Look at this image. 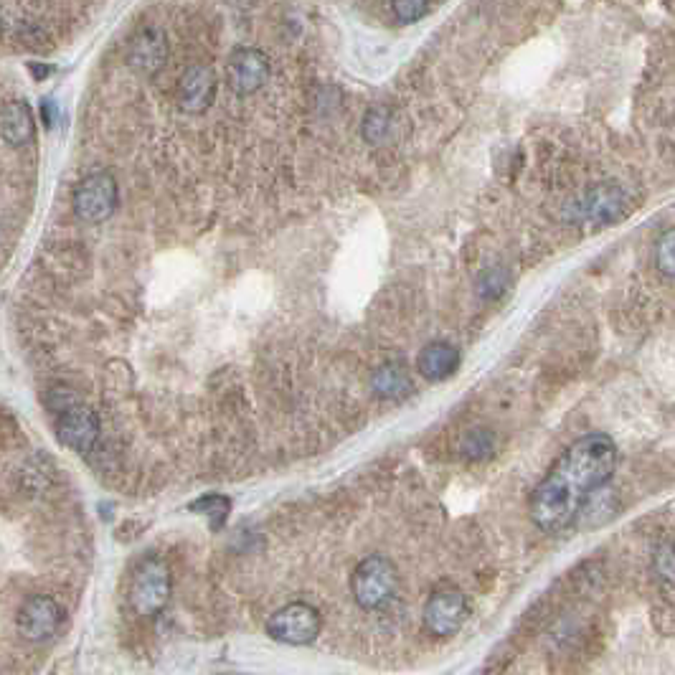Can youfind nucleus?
<instances>
[{"mask_svg":"<svg viewBox=\"0 0 675 675\" xmlns=\"http://www.w3.org/2000/svg\"><path fill=\"white\" fill-rule=\"evenodd\" d=\"M617 445L610 434L579 437L554 462L531 495V518L541 531L561 533L577 521L587 500L615 475Z\"/></svg>","mask_w":675,"mask_h":675,"instance_id":"obj_1","label":"nucleus"},{"mask_svg":"<svg viewBox=\"0 0 675 675\" xmlns=\"http://www.w3.org/2000/svg\"><path fill=\"white\" fill-rule=\"evenodd\" d=\"M46 404H49L56 419V437H59L61 445L74 452H89L97 445V414L74 391L54 389L46 396Z\"/></svg>","mask_w":675,"mask_h":675,"instance_id":"obj_2","label":"nucleus"},{"mask_svg":"<svg viewBox=\"0 0 675 675\" xmlns=\"http://www.w3.org/2000/svg\"><path fill=\"white\" fill-rule=\"evenodd\" d=\"M173 592L171 569L158 556H148L138 564V569L132 571L130 589H127V599L135 615L140 617H155L168 607Z\"/></svg>","mask_w":675,"mask_h":675,"instance_id":"obj_3","label":"nucleus"},{"mask_svg":"<svg viewBox=\"0 0 675 675\" xmlns=\"http://www.w3.org/2000/svg\"><path fill=\"white\" fill-rule=\"evenodd\" d=\"M396 589H399V571H396L394 561L386 556H366L353 569L351 592L363 610H384L396 597Z\"/></svg>","mask_w":675,"mask_h":675,"instance_id":"obj_4","label":"nucleus"},{"mask_svg":"<svg viewBox=\"0 0 675 675\" xmlns=\"http://www.w3.org/2000/svg\"><path fill=\"white\" fill-rule=\"evenodd\" d=\"M120 204V188L112 173L94 171L82 178L74 191V214L84 224H102L110 219Z\"/></svg>","mask_w":675,"mask_h":675,"instance_id":"obj_5","label":"nucleus"},{"mask_svg":"<svg viewBox=\"0 0 675 675\" xmlns=\"http://www.w3.org/2000/svg\"><path fill=\"white\" fill-rule=\"evenodd\" d=\"M320 612L308 602L285 604L267 620L269 637L285 645H310L320 635Z\"/></svg>","mask_w":675,"mask_h":675,"instance_id":"obj_6","label":"nucleus"},{"mask_svg":"<svg viewBox=\"0 0 675 675\" xmlns=\"http://www.w3.org/2000/svg\"><path fill=\"white\" fill-rule=\"evenodd\" d=\"M467 617V599L462 589L452 584H442L434 589L424 607V625L432 635L450 637L462 627Z\"/></svg>","mask_w":675,"mask_h":675,"instance_id":"obj_7","label":"nucleus"},{"mask_svg":"<svg viewBox=\"0 0 675 675\" xmlns=\"http://www.w3.org/2000/svg\"><path fill=\"white\" fill-rule=\"evenodd\" d=\"M627 206H630V198L625 188L617 183H602L597 188H589L582 198L571 204V216L589 224H610L625 214Z\"/></svg>","mask_w":675,"mask_h":675,"instance_id":"obj_8","label":"nucleus"},{"mask_svg":"<svg viewBox=\"0 0 675 675\" xmlns=\"http://www.w3.org/2000/svg\"><path fill=\"white\" fill-rule=\"evenodd\" d=\"M269 79V59L264 51L252 49V46H242V49L231 51L229 61H226V84L231 92L239 97L259 92Z\"/></svg>","mask_w":675,"mask_h":675,"instance_id":"obj_9","label":"nucleus"},{"mask_svg":"<svg viewBox=\"0 0 675 675\" xmlns=\"http://www.w3.org/2000/svg\"><path fill=\"white\" fill-rule=\"evenodd\" d=\"M61 617H64V610L54 597L36 594V597L26 599L18 610V632L26 637L28 643H41L59 630Z\"/></svg>","mask_w":675,"mask_h":675,"instance_id":"obj_10","label":"nucleus"},{"mask_svg":"<svg viewBox=\"0 0 675 675\" xmlns=\"http://www.w3.org/2000/svg\"><path fill=\"white\" fill-rule=\"evenodd\" d=\"M216 87H219V79L211 66H188L178 84V105L188 115H201L216 99Z\"/></svg>","mask_w":675,"mask_h":675,"instance_id":"obj_11","label":"nucleus"},{"mask_svg":"<svg viewBox=\"0 0 675 675\" xmlns=\"http://www.w3.org/2000/svg\"><path fill=\"white\" fill-rule=\"evenodd\" d=\"M165 59H168V41L160 28L145 26L130 39L127 61L135 72L155 74L165 64Z\"/></svg>","mask_w":675,"mask_h":675,"instance_id":"obj_12","label":"nucleus"},{"mask_svg":"<svg viewBox=\"0 0 675 675\" xmlns=\"http://www.w3.org/2000/svg\"><path fill=\"white\" fill-rule=\"evenodd\" d=\"M460 351L447 341H432L417 356L419 374L427 381H445L460 368Z\"/></svg>","mask_w":675,"mask_h":675,"instance_id":"obj_13","label":"nucleus"},{"mask_svg":"<svg viewBox=\"0 0 675 675\" xmlns=\"http://www.w3.org/2000/svg\"><path fill=\"white\" fill-rule=\"evenodd\" d=\"M3 140H6L11 148H21V145L31 143L33 132H36V125H33V115L31 107L23 102V99H13L3 107Z\"/></svg>","mask_w":675,"mask_h":675,"instance_id":"obj_14","label":"nucleus"},{"mask_svg":"<svg viewBox=\"0 0 675 675\" xmlns=\"http://www.w3.org/2000/svg\"><path fill=\"white\" fill-rule=\"evenodd\" d=\"M371 386L381 399H401L412 391V376L401 361H389L376 368Z\"/></svg>","mask_w":675,"mask_h":675,"instance_id":"obj_15","label":"nucleus"},{"mask_svg":"<svg viewBox=\"0 0 675 675\" xmlns=\"http://www.w3.org/2000/svg\"><path fill=\"white\" fill-rule=\"evenodd\" d=\"M396 117L389 107H371L363 117V138L371 145H386L394 135Z\"/></svg>","mask_w":675,"mask_h":675,"instance_id":"obj_16","label":"nucleus"},{"mask_svg":"<svg viewBox=\"0 0 675 675\" xmlns=\"http://www.w3.org/2000/svg\"><path fill=\"white\" fill-rule=\"evenodd\" d=\"M493 450L495 437L488 429H472V432L465 434V440H462V455L467 460H485V457L493 455Z\"/></svg>","mask_w":675,"mask_h":675,"instance_id":"obj_17","label":"nucleus"},{"mask_svg":"<svg viewBox=\"0 0 675 675\" xmlns=\"http://www.w3.org/2000/svg\"><path fill=\"white\" fill-rule=\"evenodd\" d=\"M229 508H231V503H229V498H224V495H206V498L191 503V511L209 516L211 526H214V528H219L221 523L226 521V516H229Z\"/></svg>","mask_w":675,"mask_h":675,"instance_id":"obj_18","label":"nucleus"},{"mask_svg":"<svg viewBox=\"0 0 675 675\" xmlns=\"http://www.w3.org/2000/svg\"><path fill=\"white\" fill-rule=\"evenodd\" d=\"M508 290V275H505V269L495 267L483 272V277L478 280V292L483 300H498L503 292Z\"/></svg>","mask_w":675,"mask_h":675,"instance_id":"obj_19","label":"nucleus"},{"mask_svg":"<svg viewBox=\"0 0 675 675\" xmlns=\"http://www.w3.org/2000/svg\"><path fill=\"white\" fill-rule=\"evenodd\" d=\"M429 11L432 8L427 3H422V0H396V3H391V13H394V18L399 23H417Z\"/></svg>","mask_w":675,"mask_h":675,"instance_id":"obj_20","label":"nucleus"},{"mask_svg":"<svg viewBox=\"0 0 675 675\" xmlns=\"http://www.w3.org/2000/svg\"><path fill=\"white\" fill-rule=\"evenodd\" d=\"M655 257H658L660 272H663V275H668V277H675V229L665 231V234L660 236L658 252H655Z\"/></svg>","mask_w":675,"mask_h":675,"instance_id":"obj_21","label":"nucleus"},{"mask_svg":"<svg viewBox=\"0 0 675 675\" xmlns=\"http://www.w3.org/2000/svg\"><path fill=\"white\" fill-rule=\"evenodd\" d=\"M31 72L36 74V77H46V74H49L51 69H49V66H33L31 64Z\"/></svg>","mask_w":675,"mask_h":675,"instance_id":"obj_22","label":"nucleus"}]
</instances>
